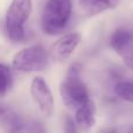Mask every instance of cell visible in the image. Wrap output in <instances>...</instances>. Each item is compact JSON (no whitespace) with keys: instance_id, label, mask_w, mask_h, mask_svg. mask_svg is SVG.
Segmentation results:
<instances>
[{"instance_id":"6da1fadb","label":"cell","mask_w":133,"mask_h":133,"mask_svg":"<svg viewBox=\"0 0 133 133\" xmlns=\"http://www.w3.org/2000/svg\"><path fill=\"white\" fill-rule=\"evenodd\" d=\"M72 13L71 0H48L41 16V27L47 35L61 34Z\"/></svg>"},{"instance_id":"7a4b0ae2","label":"cell","mask_w":133,"mask_h":133,"mask_svg":"<svg viewBox=\"0 0 133 133\" xmlns=\"http://www.w3.org/2000/svg\"><path fill=\"white\" fill-rule=\"evenodd\" d=\"M32 0H12L5 16L7 36L13 42L25 40V25L32 13Z\"/></svg>"},{"instance_id":"3957f363","label":"cell","mask_w":133,"mask_h":133,"mask_svg":"<svg viewBox=\"0 0 133 133\" xmlns=\"http://www.w3.org/2000/svg\"><path fill=\"white\" fill-rule=\"evenodd\" d=\"M81 65L74 64L69 69L66 77L64 78L60 87L61 97L63 103L68 108L77 110L81 105L89 101V92L88 88L83 83L79 77Z\"/></svg>"},{"instance_id":"277c9868","label":"cell","mask_w":133,"mask_h":133,"mask_svg":"<svg viewBox=\"0 0 133 133\" xmlns=\"http://www.w3.org/2000/svg\"><path fill=\"white\" fill-rule=\"evenodd\" d=\"M49 55L42 46H30L22 48L12 60L13 69L21 72L42 71L48 65Z\"/></svg>"},{"instance_id":"5b68a950","label":"cell","mask_w":133,"mask_h":133,"mask_svg":"<svg viewBox=\"0 0 133 133\" xmlns=\"http://www.w3.org/2000/svg\"><path fill=\"white\" fill-rule=\"evenodd\" d=\"M30 95L41 113L46 117H51L54 113V97L46 81L40 76L33 78L30 84Z\"/></svg>"},{"instance_id":"8992f818","label":"cell","mask_w":133,"mask_h":133,"mask_svg":"<svg viewBox=\"0 0 133 133\" xmlns=\"http://www.w3.org/2000/svg\"><path fill=\"white\" fill-rule=\"evenodd\" d=\"M111 48L133 72V34L126 29H118L110 39Z\"/></svg>"},{"instance_id":"52a82bcc","label":"cell","mask_w":133,"mask_h":133,"mask_svg":"<svg viewBox=\"0 0 133 133\" xmlns=\"http://www.w3.org/2000/svg\"><path fill=\"white\" fill-rule=\"evenodd\" d=\"M81 43V35L78 33H69L54 42L50 48V55L57 62H63L71 56Z\"/></svg>"},{"instance_id":"ba28073f","label":"cell","mask_w":133,"mask_h":133,"mask_svg":"<svg viewBox=\"0 0 133 133\" xmlns=\"http://www.w3.org/2000/svg\"><path fill=\"white\" fill-rule=\"evenodd\" d=\"M96 106L95 103L89 99L87 103L81 105L76 110L75 115V123L76 126H78L83 131H89L96 124Z\"/></svg>"},{"instance_id":"9c48e42d","label":"cell","mask_w":133,"mask_h":133,"mask_svg":"<svg viewBox=\"0 0 133 133\" xmlns=\"http://www.w3.org/2000/svg\"><path fill=\"white\" fill-rule=\"evenodd\" d=\"M120 0H79V7L88 16H95L115 9Z\"/></svg>"},{"instance_id":"30bf717a","label":"cell","mask_w":133,"mask_h":133,"mask_svg":"<svg viewBox=\"0 0 133 133\" xmlns=\"http://www.w3.org/2000/svg\"><path fill=\"white\" fill-rule=\"evenodd\" d=\"M2 129L5 133H22L23 122L15 113H5L1 119Z\"/></svg>"},{"instance_id":"8fae6325","label":"cell","mask_w":133,"mask_h":133,"mask_svg":"<svg viewBox=\"0 0 133 133\" xmlns=\"http://www.w3.org/2000/svg\"><path fill=\"white\" fill-rule=\"evenodd\" d=\"M13 84V75L8 65L0 63V97H5Z\"/></svg>"},{"instance_id":"7c38bea8","label":"cell","mask_w":133,"mask_h":133,"mask_svg":"<svg viewBox=\"0 0 133 133\" xmlns=\"http://www.w3.org/2000/svg\"><path fill=\"white\" fill-rule=\"evenodd\" d=\"M115 92L120 99L133 104V81H120L115 85Z\"/></svg>"},{"instance_id":"4fadbf2b","label":"cell","mask_w":133,"mask_h":133,"mask_svg":"<svg viewBox=\"0 0 133 133\" xmlns=\"http://www.w3.org/2000/svg\"><path fill=\"white\" fill-rule=\"evenodd\" d=\"M63 129H64V133H77V126H76L75 120L72 118H70L69 116L64 117Z\"/></svg>"},{"instance_id":"5bb4252c","label":"cell","mask_w":133,"mask_h":133,"mask_svg":"<svg viewBox=\"0 0 133 133\" xmlns=\"http://www.w3.org/2000/svg\"><path fill=\"white\" fill-rule=\"evenodd\" d=\"M32 133H46V131L40 124H34L32 127Z\"/></svg>"},{"instance_id":"9a60e30c","label":"cell","mask_w":133,"mask_h":133,"mask_svg":"<svg viewBox=\"0 0 133 133\" xmlns=\"http://www.w3.org/2000/svg\"><path fill=\"white\" fill-rule=\"evenodd\" d=\"M7 111H6V109L5 108H2V106H0V117H2V116L6 113Z\"/></svg>"},{"instance_id":"2e32d148","label":"cell","mask_w":133,"mask_h":133,"mask_svg":"<svg viewBox=\"0 0 133 133\" xmlns=\"http://www.w3.org/2000/svg\"><path fill=\"white\" fill-rule=\"evenodd\" d=\"M102 133H117V132H116V130L110 129V130H106V131H104V132H102Z\"/></svg>"}]
</instances>
